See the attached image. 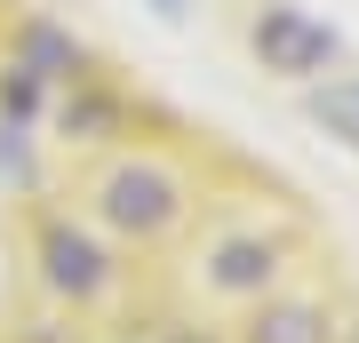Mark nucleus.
Instances as JSON below:
<instances>
[{"label":"nucleus","instance_id":"nucleus-4","mask_svg":"<svg viewBox=\"0 0 359 343\" xmlns=\"http://www.w3.org/2000/svg\"><path fill=\"white\" fill-rule=\"evenodd\" d=\"M256 48H264L271 72H320V64H327V32H320V25H304L295 8H264Z\"/></svg>","mask_w":359,"mask_h":343},{"label":"nucleus","instance_id":"nucleus-8","mask_svg":"<svg viewBox=\"0 0 359 343\" xmlns=\"http://www.w3.org/2000/svg\"><path fill=\"white\" fill-rule=\"evenodd\" d=\"M168 343H216V335H200V328H184V335H168Z\"/></svg>","mask_w":359,"mask_h":343},{"label":"nucleus","instance_id":"nucleus-1","mask_svg":"<svg viewBox=\"0 0 359 343\" xmlns=\"http://www.w3.org/2000/svg\"><path fill=\"white\" fill-rule=\"evenodd\" d=\"M88 208L120 231V240L160 248L168 231L192 224L200 200H192V176H184L168 152H112V160H104V176L88 184Z\"/></svg>","mask_w":359,"mask_h":343},{"label":"nucleus","instance_id":"nucleus-5","mask_svg":"<svg viewBox=\"0 0 359 343\" xmlns=\"http://www.w3.org/2000/svg\"><path fill=\"white\" fill-rule=\"evenodd\" d=\"M120 128H128V104H120V88H104L96 72H80V80H72V96H65V136H80V144H112Z\"/></svg>","mask_w":359,"mask_h":343},{"label":"nucleus","instance_id":"nucleus-3","mask_svg":"<svg viewBox=\"0 0 359 343\" xmlns=\"http://www.w3.org/2000/svg\"><path fill=\"white\" fill-rule=\"evenodd\" d=\"M287 280V240H264V224H248L240 240H208V264H200V288L224 295V304H256Z\"/></svg>","mask_w":359,"mask_h":343},{"label":"nucleus","instance_id":"nucleus-7","mask_svg":"<svg viewBox=\"0 0 359 343\" xmlns=\"http://www.w3.org/2000/svg\"><path fill=\"white\" fill-rule=\"evenodd\" d=\"M248 343H327V304H264L256 328H248Z\"/></svg>","mask_w":359,"mask_h":343},{"label":"nucleus","instance_id":"nucleus-6","mask_svg":"<svg viewBox=\"0 0 359 343\" xmlns=\"http://www.w3.org/2000/svg\"><path fill=\"white\" fill-rule=\"evenodd\" d=\"M16 64H25L32 80H48V88L80 80V48H72V32H56L48 16H25V25H16Z\"/></svg>","mask_w":359,"mask_h":343},{"label":"nucleus","instance_id":"nucleus-2","mask_svg":"<svg viewBox=\"0 0 359 343\" xmlns=\"http://www.w3.org/2000/svg\"><path fill=\"white\" fill-rule=\"evenodd\" d=\"M32 255H40V280H48V295H56V304H72V311H88V304H104V295L120 288L112 248H96L80 224H40Z\"/></svg>","mask_w":359,"mask_h":343},{"label":"nucleus","instance_id":"nucleus-9","mask_svg":"<svg viewBox=\"0 0 359 343\" xmlns=\"http://www.w3.org/2000/svg\"><path fill=\"white\" fill-rule=\"evenodd\" d=\"M160 8H168V16H184V0H160Z\"/></svg>","mask_w":359,"mask_h":343}]
</instances>
